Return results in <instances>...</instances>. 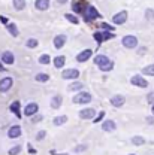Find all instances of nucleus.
Here are the masks:
<instances>
[{
    "label": "nucleus",
    "instance_id": "obj_1",
    "mask_svg": "<svg viewBox=\"0 0 154 155\" xmlns=\"http://www.w3.org/2000/svg\"><path fill=\"white\" fill-rule=\"evenodd\" d=\"M91 101H93V96L88 91H82L81 90L74 96V103H77V104H88Z\"/></svg>",
    "mask_w": 154,
    "mask_h": 155
},
{
    "label": "nucleus",
    "instance_id": "obj_2",
    "mask_svg": "<svg viewBox=\"0 0 154 155\" xmlns=\"http://www.w3.org/2000/svg\"><path fill=\"white\" fill-rule=\"evenodd\" d=\"M82 17L85 18V21H87V22H91V21H94V19L100 18V14H99V11H97L93 5H88V6H85Z\"/></svg>",
    "mask_w": 154,
    "mask_h": 155
},
{
    "label": "nucleus",
    "instance_id": "obj_3",
    "mask_svg": "<svg viewBox=\"0 0 154 155\" xmlns=\"http://www.w3.org/2000/svg\"><path fill=\"white\" fill-rule=\"evenodd\" d=\"M115 38L114 31H108V30H97L93 33V39L96 40L97 43H102V42H106V40H111V39Z\"/></svg>",
    "mask_w": 154,
    "mask_h": 155
},
{
    "label": "nucleus",
    "instance_id": "obj_4",
    "mask_svg": "<svg viewBox=\"0 0 154 155\" xmlns=\"http://www.w3.org/2000/svg\"><path fill=\"white\" fill-rule=\"evenodd\" d=\"M138 38L133 35H126L124 38L121 39V45L126 48V49H136L138 48Z\"/></svg>",
    "mask_w": 154,
    "mask_h": 155
},
{
    "label": "nucleus",
    "instance_id": "obj_5",
    "mask_svg": "<svg viewBox=\"0 0 154 155\" xmlns=\"http://www.w3.org/2000/svg\"><path fill=\"white\" fill-rule=\"evenodd\" d=\"M130 84H132L133 87H138V88H147L150 82L144 78V75L136 73V75H133V76L130 78Z\"/></svg>",
    "mask_w": 154,
    "mask_h": 155
},
{
    "label": "nucleus",
    "instance_id": "obj_6",
    "mask_svg": "<svg viewBox=\"0 0 154 155\" xmlns=\"http://www.w3.org/2000/svg\"><path fill=\"white\" fill-rule=\"evenodd\" d=\"M127 18H129L127 11L126 9H121V11H118L115 15L112 17V24L114 25H123V24L127 22Z\"/></svg>",
    "mask_w": 154,
    "mask_h": 155
},
{
    "label": "nucleus",
    "instance_id": "obj_7",
    "mask_svg": "<svg viewBox=\"0 0 154 155\" xmlns=\"http://www.w3.org/2000/svg\"><path fill=\"white\" fill-rule=\"evenodd\" d=\"M12 87H14V79L11 76H5L0 79V93H2V94L8 93Z\"/></svg>",
    "mask_w": 154,
    "mask_h": 155
},
{
    "label": "nucleus",
    "instance_id": "obj_8",
    "mask_svg": "<svg viewBox=\"0 0 154 155\" xmlns=\"http://www.w3.org/2000/svg\"><path fill=\"white\" fill-rule=\"evenodd\" d=\"M79 70L78 69H64L61 70V78L66 79V81H75L79 78Z\"/></svg>",
    "mask_w": 154,
    "mask_h": 155
},
{
    "label": "nucleus",
    "instance_id": "obj_9",
    "mask_svg": "<svg viewBox=\"0 0 154 155\" xmlns=\"http://www.w3.org/2000/svg\"><path fill=\"white\" fill-rule=\"evenodd\" d=\"M78 116L81 118V119H93L94 116H96V109L94 107H84V109H81L79 112H78Z\"/></svg>",
    "mask_w": 154,
    "mask_h": 155
},
{
    "label": "nucleus",
    "instance_id": "obj_10",
    "mask_svg": "<svg viewBox=\"0 0 154 155\" xmlns=\"http://www.w3.org/2000/svg\"><path fill=\"white\" fill-rule=\"evenodd\" d=\"M39 112V104L35 101H30L24 106V115L26 116H33Z\"/></svg>",
    "mask_w": 154,
    "mask_h": 155
},
{
    "label": "nucleus",
    "instance_id": "obj_11",
    "mask_svg": "<svg viewBox=\"0 0 154 155\" xmlns=\"http://www.w3.org/2000/svg\"><path fill=\"white\" fill-rule=\"evenodd\" d=\"M66 42H67V36H66V35H56L54 39H53V45H54V48H56V49H61V48H64Z\"/></svg>",
    "mask_w": 154,
    "mask_h": 155
},
{
    "label": "nucleus",
    "instance_id": "obj_12",
    "mask_svg": "<svg viewBox=\"0 0 154 155\" xmlns=\"http://www.w3.org/2000/svg\"><path fill=\"white\" fill-rule=\"evenodd\" d=\"M91 57H93V51L87 48V49H82L81 52L77 54V61L78 63H87Z\"/></svg>",
    "mask_w": 154,
    "mask_h": 155
},
{
    "label": "nucleus",
    "instance_id": "obj_13",
    "mask_svg": "<svg viewBox=\"0 0 154 155\" xmlns=\"http://www.w3.org/2000/svg\"><path fill=\"white\" fill-rule=\"evenodd\" d=\"M109 103L114 107H123L124 103H126V97L123 96V94H114V96L109 98Z\"/></svg>",
    "mask_w": 154,
    "mask_h": 155
},
{
    "label": "nucleus",
    "instance_id": "obj_14",
    "mask_svg": "<svg viewBox=\"0 0 154 155\" xmlns=\"http://www.w3.org/2000/svg\"><path fill=\"white\" fill-rule=\"evenodd\" d=\"M0 61H2L3 64L12 66V64L15 63V55H14V52H12V51H5V52L2 54V57H0Z\"/></svg>",
    "mask_w": 154,
    "mask_h": 155
},
{
    "label": "nucleus",
    "instance_id": "obj_15",
    "mask_svg": "<svg viewBox=\"0 0 154 155\" xmlns=\"http://www.w3.org/2000/svg\"><path fill=\"white\" fill-rule=\"evenodd\" d=\"M102 130L106 131V133H111V131L117 130L115 121H114V119H103V121H102Z\"/></svg>",
    "mask_w": 154,
    "mask_h": 155
},
{
    "label": "nucleus",
    "instance_id": "obj_16",
    "mask_svg": "<svg viewBox=\"0 0 154 155\" xmlns=\"http://www.w3.org/2000/svg\"><path fill=\"white\" fill-rule=\"evenodd\" d=\"M50 0H35V9L39 12H45L50 9Z\"/></svg>",
    "mask_w": 154,
    "mask_h": 155
},
{
    "label": "nucleus",
    "instance_id": "obj_17",
    "mask_svg": "<svg viewBox=\"0 0 154 155\" xmlns=\"http://www.w3.org/2000/svg\"><path fill=\"white\" fill-rule=\"evenodd\" d=\"M21 134H22V130H21L19 125H12V127H9V130H8V137H9V139H18Z\"/></svg>",
    "mask_w": 154,
    "mask_h": 155
},
{
    "label": "nucleus",
    "instance_id": "obj_18",
    "mask_svg": "<svg viewBox=\"0 0 154 155\" xmlns=\"http://www.w3.org/2000/svg\"><path fill=\"white\" fill-rule=\"evenodd\" d=\"M61 104H63V97L60 96V94H56V96L51 97V100H50L51 109H60Z\"/></svg>",
    "mask_w": 154,
    "mask_h": 155
},
{
    "label": "nucleus",
    "instance_id": "obj_19",
    "mask_svg": "<svg viewBox=\"0 0 154 155\" xmlns=\"http://www.w3.org/2000/svg\"><path fill=\"white\" fill-rule=\"evenodd\" d=\"M84 88V84L81 82V81H78L75 79L74 82H70L69 85H67V91H70V93H78V91H81Z\"/></svg>",
    "mask_w": 154,
    "mask_h": 155
},
{
    "label": "nucleus",
    "instance_id": "obj_20",
    "mask_svg": "<svg viewBox=\"0 0 154 155\" xmlns=\"http://www.w3.org/2000/svg\"><path fill=\"white\" fill-rule=\"evenodd\" d=\"M93 61H94V64H96L97 67H100V66H103V64H106L108 61H111V58L108 57V55H103V54H99L96 57L93 58Z\"/></svg>",
    "mask_w": 154,
    "mask_h": 155
},
{
    "label": "nucleus",
    "instance_id": "obj_21",
    "mask_svg": "<svg viewBox=\"0 0 154 155\" xmlns=\"http://www.w3.org/2000/svg\"><path fill=\"white\" fill-rule=\"evenodd\" d=\"M6 30L9 31V35H11L12 38H18L19 30H18V27H17L15 22H8V24H6Z\"/></svg>",
    "mask_w": 154,
    "mask_h": 155
},
{
    "label": "nucleus",
    "instance_id": "obj_22",
    "mask_svg": "<svg viewBox=\"0 0 154 155\" xmlns=\"http://www.w3.org/2000/svg\"><path fill=\"white\" fill-rule=\"evenodd\" d=\"M53 64L56 69H63L64 64H66V57L64 55H57V57L53 58Z\"/></svg>",
    "mask_w": 154,
    "mask_h": 155
},
{
    "label": "nucleus",
    "instance_id": "obj_23",
    "mask_svg": "<svg viewBox=\"0 0 154 155\" xmlns=\"http://www.w3.org/2000/svg\"><path fill=\"white\" fill-rule=\"evenodd\" d=\"M9 110H11L12 114H15V115H17L19 119H21V104H19L18 100H15V101H12V103H11V106H9Z\"/></svg>",
    "mask_w": 154,
    "mask_h": 155
},
{
    "label": "nucleus",
    "instance_id": "obj_24",
    "mask_svg": "<svg viewBox=\"0 0 154 155\" xmlns=\"http://www.w3.org/2000/svg\"><path fill=\"white\" fill-rule=\"evenodd\" d=\"M12 6H14V9H15V11L21 12V11H24V9H26L27 2H26V0H12Z\"/></svg>",
    "mask_w": 154,
    "mask_h": 155
},
{
    "label": "nucleus",
    "instance_id": "obj_25",
    "mask_svg": "<svg viewBox=\"0 0 154 155\" xmlns=\"http://www.w3.org/2000/svg\"><path fill=\"white\" fill-rule=\"evenodd\" d=\"M141 75L144 76H154V64H147L141 69Z\"/></svg>",
    "mask_w": 154,
    "mask_h": 155
},
{
    "label": "nucleus",
    "instance_id": "obj_26",
    "mask_svg": "<svg viewBox=\"0 0 154 155\" xmlns=\"http://www.w3.org/2000/svg\"><path fill=\"white\" fill-rule=\"evenodd\" d=\"M39 46V40L36 38H29L26 40V48H29V49H36Z\"/></svg>",
    "mask_w": 154,
    "mask_h": 155
},
{
    "label": "nucleus",
    "instance_id": "obj_27",
    "mask_svg": "<svg viewBox=\"0 0 154 155\" xmlns=\"http://www.w3.org/2000/svg\"><path fill=\"white\" fill-rule=\"evenodd\" d=\"M35 81H36V82H39V84H46V82L50 81V75H48V73L40 72V73H38V75L35 76Z\"/></svg>",
    "mask_w": 154,
    "mask_h": 155
},
{
    "label": "nucleus",
    "instance_id": "obj_28",
    "mask_svg": "<svg viewBox=\"0 0 154 155\" xmlns=\"http://www.w3.org/2000/svg\"><path fill=\"white\" fill-rule=\"evenodd\" d=\"M66 122H67V116L66 115H58V116H56V118L53 119V124H54V125H57V127L63 125V124H66Z\"/></svg>",
    "mask_w": 154,
    "mask_h": 155
},
{
    "label": "nucleus",
    "instance_id": "obj_29",
    "mask_svg": "<svg viewBox=\"0 0 154 155\" xmlns=\"http://www.w3.org/2000/svg\"><path fill=\"white\" fill-rule=\"evenodd\" d=\"M39 64H42V66H48L51 61H53V58H51V55L50 54H42L40 57H39Z\"/></svg>",
    "mask_w": 154,
    "mask_h": 155
},
{
    "label": "nucleus",
    "instance_id": "obj_30",
    "mask_svg": "<svg viewBox=\"0 0 154 155\" xmlns=\"http://www.w3.org/2000/svg\"><path fill=\"white\" fill-rule=\"evenodd\" d=\"M114 66H115V64H114V61L111 60V61H108L106 64L100 66V67H99V70H100V72H111V70L114 69Z\"/></svg>",
    "mask_w": 154,
    "mask_h": 155
},
{
    "label": "nucleus",
    "instance_id": "obj_31",
    "mask_svg": "<svg viewBox=\"0 0 154 155\" xmlns=\"http://www.w3.org/2000/svg\"><path fill=\"white\" fill-rule=\"evenodd\" d=\"M132 143L135 146H142V145H145V139L142 136H133L132 137Z\"/></svg>",
    "mask_w": 154,
    "mask_h": 155
},
{
    "label": "nucleus",
    "instance_id": "obj_32",
    "mask_svg": "<svg viewBox=\"0 0 154 155\" xmlns=\"http://www.w3.org/2000/svg\"><path fill=\"white\" fill-rule=\"evenodd\" d=\"M64 18L67 19L70 24H75V25L79 24V19H78V17L75 15V14H64Z\"/></svg>",
    "mask_w": 154,
    "mask_h": 155
},
{
    "label": "nucleus",
    "instance_id": "obj_33",
    "mask_svg": "<svg viewBox=\"0 0 154 155\" xmlns=\"http://www.w3.org/2000/svg\"><path fill=\"white\" fill-rule=\"evenodd\" d=\"M84 9H85V8L81 6V3H78V2L72 5V11H74L75 14H81V15H82V14H84Z\"/></svg>",
    "mask_w": 154,
    "mask_h": 155
},
{
    "label": "nucleus",
    "instance_id": "obj_34",
    "mask_svg": "<svg viewBox=\"0 0 154 155\" xmlns=\"http://www.w3.org/2000/svg\"><path fill=\"white\" fill-rule=\"evenodd\" d=\"M19 152H21V145H17V146H14V148H11V149L8 151L9 155H18Z\"/></svg>",
    "mask_w": 154,
    "mask_h": 155
},
{
    "label": "nucleus",
    "instance_id": "obj_35",
    "mask_svg": "<svg viewBox=\"0 0 154 155\" xmlns=\"http://www.w3.org/2000/svg\"><path fill=\"white\" fill-rule=\"evenodd\" d=\"M99 27H100V30H108V31H114V25H109V24H106V22H100V24H99Z\"/></svg>",
    "mask_w": 154,
    "mask_h": 155
},
{
    "label": "nucleus",
    "instance_id": "obj_36",
    "mask_svg": "<svg viewBox=\"0 0 154 155\" xmlns=\"http://www.w3.org/2000/svg\"><path fill=\"white\" fill-rule=\"evenodd\" d=\"M103 118H105V110H100V112L93 118V122H100V121H103Z\"/></svg>",
    "mask_w": 154,
    "mask_h": 155
},
{
    "label": "nucleus",
    "instance_id": "obj_37",
    "mask_svg": "<svg viewBox=\"0 0 154 155\" xmlns=\"http://www.w3.org/2000/svg\"><path fill=\"white\" fill-rule=\"evenodd\" d=\"M145 18L148 19H154V9H151V8H148L147 11H145Z\"/></svg>",
    "mask_w": 154,
    "mask_h": 155
},
{
    "label": "nucleus",
    "instance_id": "obj_38",
    "mask_svg": "<svg viewBox=\"0 0 154 155\" xmlns=\"http://www.w3.org/2000/svg\"><path fill=\"white\" fill-rule=\"evenodd\" d=\"M45 137H46V131H45V130H40L38 134H36V140H38V142H40V140H43Z\"/></svg>",
    "mask_w": 154,
    "mask_h": 155
},
{
    "label": "nucleus",
    "instance_id": "obj_39",
    "mask_svg": "<svg viewBox=\"0 0 154 155\" xmlns=\"http://www.w3.org/2000/svg\"><path fill=\"white\" fill-rule=\"evenodd\" d=\"M147 101H148L150 104H154V91H150V93L147 94Z\"/></svg>",
    "mask_w": 154,
    "mask_h": 155
},
{
    "label": "nucleus",
    "instance_id": "obj_40",
    "mask_svg": "<svg viewBox=\"0 0 154 155\" xmlns=\"http://www.w3.org/2000/svg\"><path fill=\"white\" fill-rule=\"evenodd\" d=\"M87 149V145H78V146H75V152H84Z\"/></svg>",
    "mask_w": 154,
    "mask_h": 155
},
{
    "label": "nucleus",
    "instance_id": "obj_41",
    "mask_svg": "<svg viewBox=\"0 0 154 155\" xmlns=\"http://www.w3.org/2000/svg\"><path fill=\"white\" fill-rule=\"evenodd\" d=\"M42 118H43L42 115H39V114H36V115H33V116H32V122H33V124H35V122H40V121H42Z\"/></svg>",
    "mask_w": 154,
    "mask_h": 155
},
{
    "label": "nucleus",
    "instance_id": "obj_42",
    "mask_svg": "<svg viewBox=\"0 0 154 155\" xmlns=\"http://www.w3.org/2000/svg\"><path fill=\"white\" fill-rule=\"evenodd\" d=\"M0 21H2V24H5V25H6V24H8V22H9V19L6 18V17H3V15H2V17H0Z\"/></svg>",
    "mask_w": 154,
    "mask_h": 155
},
{
    "label": "nucleus",
    "instance_id": "obj_43",
    "mask_svg": "<svg viewBox=\"0 0 154 155\" xmlns=\"http://www.w3.org/2000/svg\"><path fill=\"white\" fill-rule=\"evenodd\" d=\"M29 152H30L32 155H35V154H36V149H35L32 145H29Z\"/></svg>",
    "mask_w": 154,
    "mask_h": 155
},
{
    "label": "nucleus",
    "instance_id": "obj_44",
    "mask_svg": "<svg viewBox=\"0 0 154 155\" xmlns=\"http://www.w3.org/2000/svg\"><path fill=\"white\" fill-rule=\"evenodd\" d=\"M147 122H148V124H154V116H148V118H147Z\"/></svg>",
    "mask_w": 154,
    "mask_h": 155
},
{
    "label": "nucleus",
    "instance_id": "obj_45",
    "mask_svg": "<svg viewBox=\"0 0 154 155\" xmlns=\"http://www.w3.org/2000/svg\"><path fill=\"white\" fill-rule=\"evenodd\" d=\"M56 2H57L58 5H66V3H67L69 0H56Z\"/></svg>",
    "mask_w": 154,
    "mask_h": 155
},
{
    "label": "nucleus",
    "instance_id": "obj_46",
    "mask_svg": "<svg viewBox=\"0 0 154 155\" xmlns=\"http://www.w3.org/2000/svg\"><path fill=\"white\" fill-rule=\"evenodd\" d=\"M0 72H6V69H5V66H3L2 61H0Z\"/></svg>",
    "mask_w": 154,
    "mask_h": 155
},
{
    "label": "nucleus",
    "instance_id": "obj_47",
    "mask_svg": "<svg viewBox=\"0 0 154 155\" xmlns=\"http://www.w3.org/2000/svg\"><path fill=\"white\" fill-rule=\"evenodd\" d=\"M151 112L154 114V104H151Z\"/></svg>",
    "mask_w": 154,
    "mask_h": 155
},
{
    "label": "nucleus",
    "instance_id": "obj_48",
    "mask_svg": "<svg viewBox=\"0 0 154 155\" xmlns=\"http://www.w3.org/2000/svg\"><path fill=\"white\" fill-rule=\"evenodd\" d=\"M129 155H135V154H129Z\"/></svg>",
    "mask_w": 154,
    "mask_h": 155
}]
</instances>
